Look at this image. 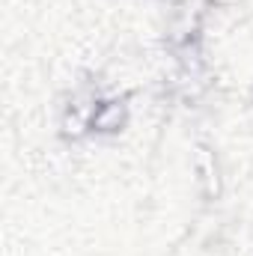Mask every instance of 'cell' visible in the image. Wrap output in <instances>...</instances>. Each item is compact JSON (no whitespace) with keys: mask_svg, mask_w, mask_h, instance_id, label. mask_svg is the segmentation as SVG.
<instances>
[{"mask_svg":"<svg viewBox=\"0 0 253 256\" xmlns=\"http://www.w3.org/2000/svg\"><path fill=\"white\" fill-rule=\"evenodd\" d=\"M126 126V104L122 102H102L92 114L96 131H120Z\"/></svg>","mask_w":253,"mask_h":256,"instance_id":"6da1fadb","label":"cell"}]
</instances>
